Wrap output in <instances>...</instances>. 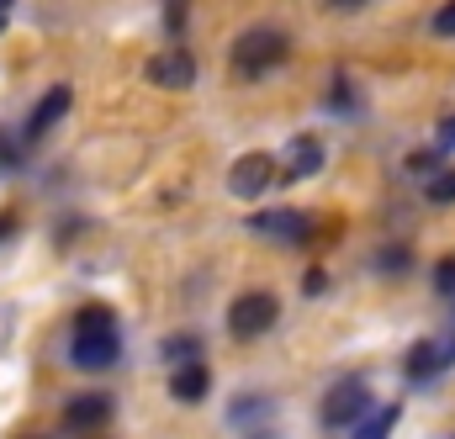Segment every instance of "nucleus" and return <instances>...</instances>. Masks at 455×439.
<instances>
[{
  "instance_id": "nucleus-1",
  "label": "nucleus",
  "mask_w": 455,
  "mask_h": 439,
  "mask_svg": "<svg viewBox=\"0 0 455 439\" xmlns=\"http://www.w3.org/2000/svg\"><path fill=\"white\" fill-rule=\"evenodd\" d=\"M69 355H75L80 371H107V365H116L122 339H116V329H112V307H85V313L75 318V344H69Z\"/></svg>"
},
{
  "instance_id": "nucleus-2",
  "label": "nucleus",
  "mask_w": 455,
  "mask_h": 439,
  "mask_svg": "<svg viewBox=\"0 0 455 439\" xmlns=\"http://www.w3.org/2000/svg\"><path fill=\"white\" fill-rule=\"evenodd\" d=\"M291 53V37L281 32V27H249V32H238L233 37V69L243 75V80H259V75H270L281 59Z\"/></svg>"
},
{
  "instance_id": "nucleus-3",
  "label": "nucleus",
  "mask_w": 455,
  "mask_h": 439,
  "mask_svg": "<svg viewBox=\"0 0 455 439\" xmlns=\"http://www.w3.org/2000/svg\"><path fill=\"white\" fill-rule=\"evenodd\" d=\"M275 318H281V302H275L270 291H243V297L228 307V329H233V339H259V333L275 329Z\"/></svg>"
},
{
  "instance_id": "nucleus-4",
  "label": "nucleus",
  "mask_w": 455,
  "mask_h": 439,
  "mask_svg": "<svg viewBox=\"0 0 455 439\" xmlns=\"http://www.w3.org/2000/svg\"><path fill=\"white\" fill-rule=\"evenodd\" d=\"M270 180H275V159H270V154H259V148H249V154H243V159H233V170H228V191H233L238 202L265 196V191H270Z\"/></svg>"
},
{
  "instance_id": "nucleus-5",
  "label": "nucleus",
  "mask_w": 455,
  "mask_h": 439,
  "mask_svg": "<svg viewBox=\"0 0 455 439\" xmlns=\"http://www.w3.org/2000/svg\"><path fill=\"white\" fill-rule=\"evenodd\" d=\"M360 413H371V387H365V376H344L339 387H329V397H323V424H355Z\"/></svg>"
},
{
  "instance_id": "nucleus-6",
  "label": "nucleus",
  "mask_w": 455,
  "mask_h": 439,
  "mask_svg": "<svg viewBox=\"0 0 455 439\" xmlns=\"http://www.w3.org/2000/svg\"><path fill=\"white\" fill-rule=\"evenodd\" d=\"M148 85H159V91H191V80H196V59L186 53V48H164V53H154L148 59Z\"/></svg>"
},
{
  "instance_id": "nucleus-7",
  "label": "nucleus",
  "mask_w": 455,
  "mask_h": 439,
  "mask_svg": "<svg viewBox=\"0 0 455 439\" xmlns=\"http://www.w3.org/2000/svg\"><path fill=\"white\" fill-rule=\"evenodd\" d=\"M249 227H254V233H270V238H281V243H307V238H313V218H307V212H291V207H281V212H254Z\"/></svg>"
},
{
  "instance_id": "nucleus-8",
  "label": "nucleus",
  "mask_w": 455,
  "mask_h": 439,
  "mask_svg": "<svg viewBox=\"0 0 455 439\" xmlns=\"http://www.w3.org/2000/svg\"><path fill=\"white\" fill-rule=\"evenodd\" d=\"M323 170V143L313 138V132H297L291 143H286V175L291 180H307V175H318Z\"/></svg>"
},
{
  "instance_id": "nucleus-9",
  "label": "nucleus",
  "mask_w": 455,
  "mask_h": 439,
  "mask_svg": "<svg viewBox=\"0 0 455 439\" xmlns=\"http://www.w3.org/2000/svg\"><path fill=\"white\" fill-rule=\"evenodd\" d=\"M170 392H175L180 403H202V397L212 392V371H207V360L175 365V371H170Z\"/></svg>"
},
{
  "instance_id": "nucleus-10",
  "label": "nucleus",
  "mask_w": 455,
  "mask_h": 439,
  "mask_svg": "<svg viewBox=\"0 0 455 439\" xmlns=\"http://www.w3.org/2000/svg\"><path fill=\"white\" fill-rule=\"evenodd\" d=\"M107 419H112V397H101V392L75 397V403L64 408V424H69V429H101Z\"/></svg>"
},
{
  "instance_id": "nucleus-11",
  "label": "nucleus",
  "mask_w": 455,
  "mask_h": 439,
  "mask_svg": "<svg viewBox=\"0 0 455 439\" xmlns=\"http://www.w3.org/2000/svg\"><path fill=\"white\" fill-rule=\"evenodd\" d=\"M445 360H451V344L424 339V344H413V349H408V376H413V381H429V376H440V371H445Z\"/></svg>"
},
{
  "instance_id": "nucleus-12",
  "label": "nucleus",
  "mask_w": 455,
  "mask_h": 439,
  "mask_svg": "<svg viewBox=\"0 0 455 439\" xmlns=\"http://www.w3.org/2000/svg\"><path fill=\"white\" fill-rule=\"evenodd\" d=\"M64 111H69V85H53V91L32 107V116H27V138H43V132H48Z\"/></svg>"
},
{
  "instance_id": "nucleus-13",
  "label": "nucleus",
  "mask_w": 455,
  "mask_h": 439,
  "mask_svg": "<svg viewBox=\"0 0 455 439\" xmlns=\"http://www.w3.org/2000/svg\"><path fill=\"white\" fill-rule=\"evenodd\" d=\"M397 413H403L397 403H387V408H376V413H371V419H365V424L355 429V439H392V429H397Z\"/></svg>"
},
{
  "instance_id": "nucleus-14",
  "label": "nucleus",
  "mask_w": 455,
  "mask_h": 439,
  "mask_svg": "<svg viewBox=\"0 0 455 439\" xmlns=\"http://www.w3.org/2000/svg\"><path fill=\"white\" fill-rule=\"evenodd\" d=\"M196 333H175V339H164V360H180V365H191L196 360Z\"/></svg>"
},
{
  "instance_id": "nucleus-15",
  "label": "nucleus",
  "mask_w": 455,
  "mask_h": 439,
  "mask_svg": "<svg viewBox=\"0 0 455 439\" xmlns=\"http://www.w3.org/2000/svg\"><path fill=\"white\" fill-rule=\"evenodd\" d=\"M429 202H435V207H451L455 202V170H440V175L429 180Z\"/></svg>"
},
{
  "instance_id": "nucleus-16",
  "label": "nucleus",
  "mask_w": 455,
  "mask_h": 439,
  "mask_svg": "<svg viewBox=\"0 0 455 439\" xmlns=\"http://www.w3.org/2000/svg\"><path fill=\"white\" fill-rule=\"evenodd\" d=\"M408 170H413V175H429V180H435V175H440V154H413V159H408Z\"/></svg>"
},
{
  "instance_id": "nucleus-17",
  "label": "nucleus",
  "mask_w": 455,
  "mask_h": 439,
  "mask_svg": "<svg viewBox=\"0 0 455 439\" xmlns=\"http://www.w3.org/2000/svg\"><path fill=\"white\" fill-rule=\"evenodd\" d=\"M435 32H440V37H455V0H445V5L435 11Z\"/></svg>"
},
{
  "instance_id": "nucleus-18",
  "label": "nucleus",
  "mask_w": 455,
  "mask_h": 439,
  "mask_svg": "<svg viewBox=\"0 0 455 439\" xmlns=\"http://www.w3.org/2000/svg\"><path fill=\"white\" fill-rule=\"evenodd\" d=\"M435 281H440V291H455V259H445V265L435 270Z\"/></svg>"
},
{
  "instance_id": "nucleus-19",
  "label": "nucleus",
  "mask_w": 455,
  "mask_h": 439,
  "mask_svg": "<svg viewBox=\"0 0 455 439\" xmlns=\"http://www.w3.org/2000/svg\"><path fill=\"white\" fill-rule=\"evenodd\" d=\"M440 138H445V143H451V148H455V111H451V116H445V122H440Z\"/></svg>"
},
{
  "instance_id": "nucleus-20",
  "label": "nucleus",
  "mask_w": 455,
  "mask_h": 439,
  "mask_svg": "<svg viewBox=\"0 0 455 439\" xmlns=\"http://www.w3.org/2000/svg\"><path fill=\"white\" fill-rule=\"evenodd\" d=\"M11 233H16V218H11V212H0V238H11Z\"/></svg>"
},
{
  "instance_id": "nucleus-21",
  "label": "nucleus",
  "mask_w": 455,
  "mask_h": 439,
  "mask_svg": "<svg viewBox=\"0 0 455 439\" xmlns=\"http://www.w3.org/2000/svg\"><path fill=\"white\" fill-rule=\"evenodd\" d=\"M334 11H355V5H365V0H329Z\"/></svg>"
},
{
  "instance_id": "nucleus-22",
  "label": "nucleus",
  "mask_w": 455,
  "mask_h": 439,
  "mask_svg": "<svg viewBox=\"0 0 455 439\" xmlns=\"http://www.w3.org/2000/svg\"><path fill=\"white\" fill-rule=\"evenodd\" d=\"M5 16H11V0H0V27H5Z\"/></svg>"
}]
</instances>
